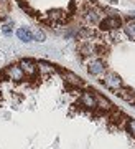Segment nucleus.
<instances>
[{
    "mask_svg": "<svg viewBox=\"0 0 135 149\" xmlns=\"http://www.w3.org/2000/svg\"><path fill=\"white\" fill-rule=\"evenodd\" d=\"M94 98H96V103H97V108L99 109H102L104 113H109L114 109V106H112V103L105 98V96H102L101 93H97V91H92Z\"/></svg>",
    "mask_w": 135,
    "mask_h": 149,
    "instance_id": "0eeeda50",
    "label": "nucleus"
},
{
    "mask_svg": "<svg viewBox=\"0 0 135 149\" xmlns=\"http://www.w3.org/2000/svg\"><path fill=\"white\" fill-rule=\"evenodd\" d=\"M122 27V20H120V15L115 17H105V18H101L99 20V28L101 30H115V28Z\"/></svg>",
    "mask_w": 135,
    "mask_h": 149,
    "instance_id": "7ed1b4c3",
    "label": "nucleus"
},
{
    "mask_svg": "<svg viewBox=\"0 0 135 149\" xmlns=\"http://www.w3.org/2000/svg\"><path fill=\"white\" fill-rule=\"evenodd\" d=\"M38 65H40L38 68L41 70L43 73H54V71H56V68H54L53 65H50L48 61H45V60H40V61H38Z\"/></svg>",
    "mask_w": 135,
    "mask_h": 149,
    "instance_id": "f8f14e48",
    "label": "nucleus"
},
{
    "mask_svg": "<svg viewBox=\"0 0 135 149\" xmlns=\"http://www.w3.org/2000/svg\"><path fill=\"white\" fill-rule=\"evenodd\" d=\"M2 74L7 76V78H10L15 83H20V81L25 80V73L20 68V65H10V66H7V68L2 70Z\"/></svg>",
    "mask_w": 135,
    "mask_h": 149,
    "instance_id": "f257e3e1",
    "label": "nucleus"
},
{
    "mask_svg": "<svg viewBox=\"0 0 135 149\" xmlns=\"http://www.w3.org/2000/svg\"><path fill=\"white\" fill-rule=\"evenodd\" d=\"M12 27H13V23L8 22V23H5V25H2V32L5 33V35H10V33H12Z\"/></svg>",
    "mask_w": 135,
    "mask_h": 149,
    "instance_id": "dca6fc26",
    "label": "nucleus"
},
{
    "mask_svg": "<svg viewBox=\"0 0 135 149\" xmlns=\"http://www.w3.org/2000/svg\"><path fill=\"white\" fill-rule=\"evenodd\" d=\"M61 73H63L64 80H66V83L69 86H73V88H83V86H86L83 78L78 76V74H74L73 71H61Z\"/></svg>",
    "mask_w": 135,
    "mask_h": 149,
    "instance_id": "20e7f679",
    "label": "nucleus"
},
{
    "mask_svg": "<svg viewBox=\"0 0 135 149\" xmlns=\"http://www.w3.org/2000/svg\"><path fill=\"white\" fill-rule=\"evenodd\" d=\"M17 37L20 38L23 43H30L31 40H33V37H31V30H28V28L25 27H20V28H17Z\"/></svg>",
    "mask_w": 135,
    "mask_h": 149,
    "instance_id": "9b49d317",
    "label": "nucleus"
},
{
    "mask_svg": "<svg viewBox=\"0 0 135 149\" xmlns=\"http://www.w3.org/2000/svg\"><path fill=\"white\" fill-rule=\"evenodd\" d=\"M87 71L91 74H94V76H101V74L105 71V65L102 60H91L87 63Z\"/></svg>",
    "mask_w": 135,
    "mask_h": 149,
    "instance_id": "423d86ee",
    "label": "nucleus"
},
{
    "mask_svg": "<svg viewBox=\"0 0 135 149\" xmlns=\"http://www.w3.org/2000/svg\"><path fill=\"white\" fill-rule=\"evenodd\" d=\"M46 15H48V20L51 22V23H54V25H56V23H63V22L69 20V18L64 17V12H63L61 8H51Z\"/></svg>",
    "mask_w": 135,
    "mask_h": 149,
    "instance_id": "1a4fd4ad",
    "label": "nucleus"
},
{
    "mask_svg": "<svg viewBox=\"0 0 135 149\" xmlns=\"http://www.w3.org/2000/svg\"><path fill=\"white\" fill-rule=\"evenodd\" d=\"M134 104H135V103H134Z\"/></svg>",
    "mask_w": 135,
    "mask_h": 149,
    "instance_id": "f3484780",
    "label": "nucleus"
},
{
    "mask_svg": "<svg viewBox=\"0 0 135 149\" xmlns=\"http://www.w3.org/2000/svg\"><path fill=\"white\" fill-rule=\"evenodd\" d=\"M20 68L23 70V73H25V76H30V78H33L35 76V73H37V63L33 61V60H28V58H23L20 61Z\"/></svg>",
    "mask_w": 135,
    "mask_h": 149,
    "instance_id": "6e6552de",
    "label": "nucleus"
},
{
    "mask_svg": "<svg viewBox=\"0 0 135 149\" xmlns=\"http://www.w3.org/2000/svg\"><path fill=\"white\" fill-rule=\"evenodd\" d=\"M124 32H125V35L130 38V40H134L135 42V23H127L124 27Z\"/></svg>",
    "mask_w": 135,
    "mask_h": 149,
    "instance_id": "4468645a",
    "label": "nucleus"
},
{
    "mask_svg": "<svg viewBox=\"0 0 135 149\" xmlns=\"http://www.w3.org/2000/svg\"><path fill=\"white\" fill-rule=\"evenodd\" d=\"M92 91L94 90H91V93H87V91L81 93V100H79V101H81L83 106H87V108H91V109H96V108H97V103H96V98H94Z\"/></svg>",
    "mask_w": 135,
    "mask_h": 149,
    "instance_id": "9d476101",
    "label": "nucleus"
},
{
    "mask_svg": "<svg viewBox=\"0 0 135 149\" xmlns=\"http://www.w3.org/2000/svg\"><path fill=\"white\" fill-rule=\"evenodd\" d=\"M31 37L35 38L37 42H40V43H43L45 40H46V35H45V32L38 30V28H33V30H31Z\"/></svg>",
    "mask_w": 135,
    "mask_h": 149,
    "instance_id": "ddd939ff",
    "label": "nucleus"
},
{
    "mask_svg": "<svg viewBox=\"0 0 135 149\" xmlns=\"http://www.w3.org/2000/svg\"><path fill=\"white\" fill-rule=\"evenodd\" d=\"M115 96H119L120 100H124V101L130 103V104H134L135 103V91L132 88H124V86H120L117 90H114Z\"/></svg>",
    "mask_w": 135,
    "mask_h": 149,
    "instance_id": "39448f33",
    "label": "nucleus"
},
{
    "mask_svg": "<svg viewBox=\"0 0 135 149\" xmlns=\"http://www.w3.org/2000/svg\"><path fill=\"white\" fill-rule=\"evenodd\" d=\"M125 126H127V129H129L132 134H135V119L134 118H129V121L125 123Z\"/></svg>",
    "mask_w": 135,
    "mask_h": 149,
    "instance_id": "2eb2a0df",
    "label": "nucleus"
},
{
    "mask_svg": "<svg viewBox=\"0 0 135 149\" xmlns=\"http://www.w3.org/2000/svg\"><path fill=\"white\" fill-rule=\"evenodd\" d=\"M99 81H102L109 90H117V88H120V86H124V81H122V78H120L117 73H114V71H109V73H105L104 76H102V80H99Z\"/></svg>",
    "mask_w": 135,
    "mask_h": 149,
    "instance_id": "f03ea898",
    "label": "nucleus"
}]
</instances>
